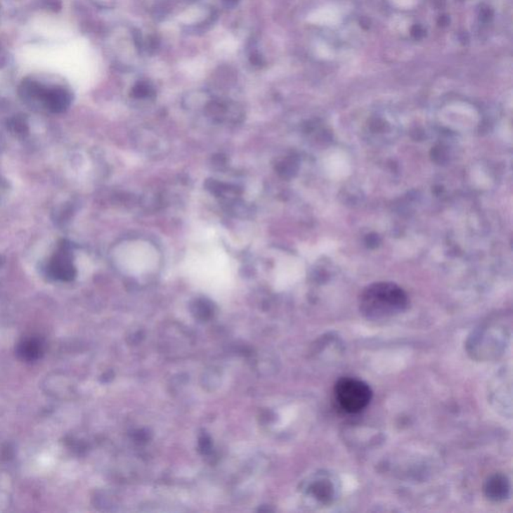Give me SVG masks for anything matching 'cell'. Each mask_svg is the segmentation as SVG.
I'll use <instances>...</instances> for the list:
<instances>
[{"label":"cell","mask_w":513,"mask_h":513,"mask_svg":"<svg viewBox=\"0 0 513 513\" xmlns=\"http://www.w3.org/2000/svg\"><path fill=\"white\" fill-rule=\"evenodd\" d=\"M409 298L398 285L379 282L369 285L359 298L360 312L366 319L381 321L397 316L407 309Z\"/></svg>","instance_id":"6da1fadb"},{"label":"cell","mask_w":513,"mask_h":513,"mask_svg":"<svg viewBox=\"0 0 513 513\" xmlns=\"http://www.w3.org/2000/svg\"><path fill=\"white\" fill-rule=\"evenodd\" d=\"M334 395L338 406L347 413L363 411L370 404L373 392L364 381L352 377L339 379L334 387Z\"/></svg>","instance_id":"7a4b0ae2"},{"label":"cell","mask_w":513,"mask_h":513,"mask_svg":"<svg viewBox=\"0 0 513 513\" xmlns=\"http://www.w3.org/2000/svg\"><path fill=\"white\" fill-rule=\"evenodd\" d=\"M117 253V263L129 266V270H150L159 265V253L149 243L129 242L122 245Z\"/></svg>","instance_id":"3957f363"},{"label":"cell","mask_w":513,"mask_h":513,"mask_svg":"<svg viewBox=\"0 0 513 513\" xmlns=\"http://www.w3.org/2000/svg\"><path fill=\"white\" fill-rule=\"evenodd\" d=\"M305 493L320 507H328L337 500L340 484L337 477L328 472L315 474L308 482Z\"/></svg>","instance_id":"277c9868"},{"label":"cell","mask_w":513,"mask_h":513,"mask_svg":"<svg viewBox=\"0 0 513 513\" xmlns=\"http://www.w3.org/2000/svg\"><path fill=\"white\" fill-rule=\"evenodd\" d=\"M505 340H507V335L503 332L496 330V327L482 329L472 336L468 344L470 354L479 359L496 356L502 350Z\"/></svg>","instance_id":"5b68a950"},{"label":"cell","mask_w":513,"mask_h":513,"mask_svg":"<svg viewBox=\"0 0 513 513\" xmlns=\"http://www.w3.org/2000/svg\"><path fill=\"white\" fill-rule=\"evenodd\" d=\"M512 484L507 475L503 473H494L488 477L484 484V494L493 502H502L510 496Z\"/></svg>","instance_id":"8992f818"},{"label":"cell","mask_w":513,"mask_h":513,"mask_svg":"<svg viewBox=\"0 0 513 513\" xmlns=\"http://www.w3.org/2000/svg\"><path fill=\"white\" fill-rule=\"evenodd\" d=\"M18 353L21 359L25 361H35L41 358L42 344L39 339L32 338L22 341L18 347Z\"/></svg>","instance_id":"52a82bcc"},{"label":"cell","mask_w":513,"mask_h":513,"mask_svg":"<svg viewBox=\"0 0 513 513\" xmlns=\"http://www.w3.org/2000/svg\"><path fill=\"white\" fill-rule=\"evenodd\" d=\"M200 446H201V449L204 453H208L211 450V441L207 437H204V439H201V442H200Z\"/></svg>","instance_id":"ba28073f"}]
</instances>
